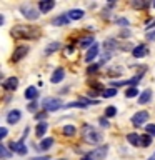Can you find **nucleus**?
<instances>
[{
	"label": "nucleus",
	"instance_id": "nucleus-1",
	"mask_svg": "<svg viewBox=\"0 0 155 160\" xmlns=\"http://www.w3.org/2000/svg\"><path fill=\"white\" fill-rule=\"evenodd\" d=\"M10 35L18 40H35L42 35V30L35 25H15L10 30Z\"/></svg>",
	"mask_w": 155,
	"mask_h": 160
},
{
	"label": "nucleus",
	"instance_id": "nucleus-2",
	"mask_svg": "<svg viewBox=\"0 0 155 160\" xmlns=\"http://www.w3.org/2000/svg\"><path fill=\"white\" fill-rule=\"evenodd\" d=\"M80 135H82L83 142L88 143V145H95V143L102 142V133H100L98 130H95L93 125L85 123L82 127V130H80Z\"/></svg>",
	"mask_w": 155,
	"mask_h": 160
},
{
	"label": "nucleus",
	"instance_id": "nucleus-3",
	"mask_svg": "<svg viewBox=\"0 0 155 160\" xmlns=\"http://www.w3.org/2000/svg\"><path fill=\"white\" fill-rule=\"evenodd\" d=\"M63 107L65 105L58 97H47V98L42 100V108L45 112H57V110L63 108Z\"/></svg>",
	"mask_w": 155,
	"mask_h": 160
},
{
	"label": "nucleus",
	"instance_id": "nucleus-4",
	"mask_svg": "<svg viewBox=\"0 0 155 160\" xmlns=\"http://www.w3.org/2000/svg\"><path fill=\"white\" fill-rule=\"evenodd\" d=\"M20 12L27 20H37L40 17V12L37 8H33L30 3H22L20 5Z\"/></svg>",
	"mask_w": 155,
	"mask_h": 160
},
{
	"label": "nucleus",
	"instance_id": "nucleus-5",
	"mask_svg": "<svg viewBox=\"0 0 155 160\" xmlns=\"http://www.w3.org/2000/svg\"><path fill=\"white\" fill-rule=\"evenodd\" d=\"M27 53H28V47H27V45H18V47L13 50V55L10 57V62H12V63H17V62H20L22 58L27 57Z\"/></svg>",
	"mask_w": 155,
	"mask_h": 160
},
{
	"label": "nucleus",
	"instance_id": "nucleus-6",
	"mask_svg": "<svg viewBox=\"0 0 155 160\" xmlns=\"http://www.w3.org/2000/svg\"><path fill=\"white\" fill-rule=\"evenodd\" d=\"M108 153V145H100V147L93 148L92 152H90V158L93 160H103L105 157H107Z\"/></svg>",
	"mask_w": 155,
	"mask_h": 160
},
{
	"label": "nucleus",
	"instance_id": "nucleus-7",
	"mask_svg": "<svg viewBox=\"0 0 155 160\" xmlns=\"http://www.w3.org/2000/svg\"><path fill=\"white\" fill-rule=\"evenodd\" d=\"M147 120H148V112L140 110V112L133 113L132 123H133V127H142V125H145V122H147Z\"/></svg>",
	"mask_w": 155,
	"mask_h": 160
},
{
	"label": "nucleus",
	"instance_id": "nucleus-8",
	"mask_svg": "<svg viewBox=\"0 0 155 160\" xmlns=\"http://www.w3.org/2000/svg\"><path fill=\"white\" fill-rule=\"evenodd\" d=\"M2 87H3V90H7V92H13V90H17V87H18V78L10 77L7 80H3Z\"/></svg>",
	"mask_w": 155,
	"mask_h": 160
},
{
	"label": "nucleus",
	"instance_id": "nucleus-9",
	"mask_svg": "<svg viewBox=\"0 0 155 160\" xmlns=\"http://www.w3.org/2000/svg\"><path fill=\"white\" fill-rule=\"evenodd\" d=\"M148 53V47L145 43H140V45H137L133 50H132V55L135 58H142V57H145V55Z\"/></svg>",
	"mask_w": 155,
	"mask_h": 160
},
{
	"label": "nucleus",
	"instance_id": "nucleus-10",
	"mask_svg": "<svg viewBox=\"0 0 155 160\" xmlns=\"http://www.w3.org/2000/svg\"><path fill=\"white\" fill-rule=\"evenodd\" d=\"M55 7V2L53 0H42V2H38V12L40 13H47L50 12Z\"/></svg>",
	"mask_w": 155,
	"mask_h": 160
},
{
	"label": "nucleus",
	"instance_id": "nucleus-11",
	"mask_svg": "<svg viewBox=\"0 0 155 160\" xmlns=\"http://www.w3.org/2000/svg\"><path fill=\"white\" fill-rule=\"evenodd\" d=\"M20 117H22V112H20V110H10V112L7 113V122L10 123V125H15L20 120Z\"/></svg>",
	"mask_w": 155,
	"mask_h": 160
},
{
	"label": "nucleus",
	"instance_id": "nucleus-12",
	"mask_svg": "<svg viewBox=\"0 0 155 160\" xmlns=\"http://www.w3.org/2000/svg\"><path fill=\"white\" fill-rule=\"evenodd\" d=\"M63 77H65V70H63L62 67H58V68H55V70H53L50 82H52V83H60V82L63 80Z\"/></svg>",
	"mask_w": 155,
	"mask_h": 160
},
{
	"label": "nucleus",
	"instance_id": "nucleus-13",
	"mask_svg": "<svg viewBox=\"0 0 155 160\" xmlns=\"http://www.w3.org/2000/svg\"><path fill=\"white\" fill-rule=\"evenodd\" d=\"M98 57V43H95L93 47H90L88 48V52H87V55H85V62H92L93 58H97Z\"/></svg>",
	"mask_w": 155,
	"mask_h": 160
},
{
	"label": "nucleus",
	"instance_id": "nucleus-14",
	"mask_svg": "<svg viewBox=\"0 0 155 160\" xmlns=\"http://www.w3.org/2000/svg\"><path fill=\"white\" fill-rule=\"evenodd\" d=\"M150 100H152V90H150V88H145L143 92L138 95V103H140V105H145V103H148Z\"/></svg>",
	"mask_w": 155,
	"mask_h": 160
},
{
	"label": "nucleus",
	"instance_id": "nucleus-15",
	"mask_svg": "<svg viewBox=\"0 0 155 160\" xmlns=\"http://www.w3.org/2000/svg\"><path fill=\"white\" fill-rule=\"evenodd\" d=\"M118 42L117 40H113V38H108V40H105L103 42V48H105V52H108V53H112L115 48H118Z\"/></svg>",
	"mask_w": 155,
	"mask_h": 160
},
{
	"label": "nucleus",
	"instance_id": "nucleus-16",
	"mask_svg": "<svg viewBox=\"0 0 155 160\" xmlns=\"http://www.w3.org/2000/svg\"><path fill=\"white\" fill-rule=\"evenodd\" d=\"M23 95H25V98H27V100H32V102H33V100L38 97V90H37V87H27Z\"/></svg>",
	"mask_w": 155,
	"mask_h": 160
},
{
	"label": "nucleus",
	"instance_id": "nucleus-17",
	"mask_svg": "<svg viewBox=\"0 0 155 160\" xmlns=\"http://www.w3.org/2000/svg\"><path fill=\"white\" fill-rule=\"evenodd\" d=\"M52 23L53 25H68L70 23V17L67 13H62V15H58V17H55L52 20Z\"/></svg>",
	"mask_w": 155,
	"mask_h": 160
},
{
	"label": "nucleus",
	"instance_id": "nucleus-18",
	"mask_svg": "<svg viewBox=\"0 0 155 160\" xmlns=\"http://www.w3.org/2000/svg\"><path fill=\"white\" fill-rule=\"evenodd\" d=\"M83 10H80V8H72V10H68L67 12V15L70 17V20H80L83 17Z\"/></svg>",
	"mask_w": 155,
	"mask_h": 160
},
{
	"label": "nucleus",
	"instance_id": "nucleus-19",
	"mask_svg": "<svg viewBox=\"0 0 155 160\" xmlns=\"http://www.w3.org/2000/svg\"><path fill=\"white\" fill-rule=\"evenodd\" d=\"M140 135L138 133H128L127 135V142L130 143V145H133V147H140Z\"/></svg>",
	"mask_w": 155,
	"mask_h": 160
},
{
	"label": "nucleus",
	"instance_id": "nucleus-20",
	"mask_svg": "<svg viewBox=\"0 0 155 160\" xmlns=\"http://www.w3.org/2000/svg\"><path fill=\"white\" fill-rule=\"evenodd\" d=\"M52 145H53V138H50V137L48 138H43L42 142H40V145H38V150H40V152H47Z\"/></svg>",
	"mask_w": 155,
	"mask_h": 160
},
{
	"label": "nucleus",
	"instance_id": "nucleus-21",
	"mask_svg": "<svg viewBox=\"0 0 155 160\" xmlns=\"http://www.w3.org/2000/svg\"><path fill=\"white\" fill-rule=\"evenodd\" d=\"M130 5L137 10H147L148 8V2H145V0H133V2H130Z\"/></svg>",
	"mask_w": 155,
	"mask_h": 160
},
{
	"label": "nucleus",
	"instance_id": "nucleus-22",
	"mask_svg": "<svg viewBox=\"0 0 155 160\" xmlns=\"http://www.w3.org/2000/svg\"><path fill=\"white\" fill-rule=\"evenodd\" d=\"M95 43H97V42H95V38L88 35V37H83L82 38V42H78V47L80 48H85V47H88V45H92V47H93Z\"/></svg>",
	"mask_w": 155,
	"mask_h": 160
},
{
	"label": "nucleus",
	"instance_id": "nucleus-23",
	"mask_svg": "<svg viewBox=\"0 0 155 160\" xmlns=\"http://www.w3.org/2000/svg\"><path fill=\"white\" fill-rule=\"evenodd\" d=\"M58 48H60V42H52V43H48L47 47H45V55H52L53 52H57Z\"/></svg>",
	"mask_w": 155,
	"mask_h": 160
},
{
	"label": "nucleus",
	"instance_id": "nucleus-24",
	"mask_svg": "<svg viewBox=\"0 0 155 160\" xmlns=\"http://www.w3.org/2000/svg\"><path fill=\"white\" fill-rule=\"evenodd\" d=\"M45 132H47V123L45 122H40V123H37V128H35V135L40 138V137H43L45 135Z\"/></svg>",
	"mask_w": 155,
	"mask_h": 160
},
{
	"label": "nucleus",
	"instance_id": "nucleus-25",
	"mask_svg": "<svg viewBox=\"0 0 155 160\" xmlns=\"http://www.w3.org/2000/svg\"><path fill=\"white\" fill-rule=\"evenodd\" d=\"M62 132L65 137H73L75 133H77V128L73 127V125H65V127L62 128Z\"/></svg>",
	"mask_w": 155,
	"mask_h": 160
},
{
	"label": "nucleus",
	"instance_id": "nucleus-26",
	"mask_svg": "<svg viewBox=\"0 0 155 160\" xmlns=\"http://www.w3.org/2000/svg\"><path fill=\"white\" fill-rule=\"evenodd\" d=\"M150 143H152V137H150L148 133L142 135V138H140V147H148Z\"/></svg>",
	"mask_w": 155,
	"mask_h": 160
},
{
	"label": "nucleus",
	"instance_id": "nucleus-27",
	"mask_svg": "<svg viewBox=\"0 0 155 160\" xmlns=\"http://www.w3.org/2000/svg\"><path fill=\"white\" fill-rule=\"evenodd\" d=\"M115 115H117V108H115L113 105H110V107L105 108V117L107 118H112V117H115Z\"/></svg>",
	"mask_w": 155,
	"mask_h": 160
},
{
	"label": "nucleus",
	"instance_id": "nucleus-28",
	"mask_svg": "<svg viewBox=\"0 0 155 160\" xmlns=\"http://www.w3.org/2000/svg\"><path fill=\"white\" fill-rule=\"evenodd\" d=\"M17 153L18 155H25V153H27V147H25L23 140H18V142H17Z\"/></svg>",
	"mask_w": 155,
	"mask_h": 160
},
{
	"label": "nucleus",
	"instance_id": "nucleus-29",
	"mask_svg": "<svg viewBox=\"0 0 155 160\" xmlns=\"http://www.w3.org/2000/svg\"><path fill=\"white\" fill-rule=\"evenodd\" d=\"M102 95H103L105 98H112V97L117 95V88H105L103 92H102Z\"/></svg>",
	"mask_w": 155,
	"mask_h": 160
},
{
	"label": "nucleus",
	"instance_id": "nucleus-30",
	"mask_svg": "<svg viewBox=\"0 0 155 160\" xmlns=\"http://www.w3.org/2000/svg\"><path fill=\"white\" fill-rule=\"evenodd\" d=\"M0 155H2V158H10V155H12V153L7 150V145L0 143Z\"/></svg>",
	"mask_w": 155,
	"mask_h": 160
},
{
	"label": "nucleus",
	"instance_id": "nucleus-31",
	"mask_svg": "<svg viewBox=\"0 0 155 160\" xmlns=\"http://www.w3.org/2000/svg\"><path fill=\"white\" fill-rule=\"evenodd\" d=\"M138 93H140V92H138V90L135 88V87H130L127 92H125V97H127V98H132V97H137Z\"/></svg>",
	"mask_w": 155,
	"mask_h": 160
},
{
	"label": "nucleus",
	"instance_id": "nucleus-32",
	"mask_svg": "<svg viewBox=\"0 0 155 160\" xmlns=\"http://www.w3.org/2000/svg\"><path fill=\"white\" fill-rule=\"evenodd\" d=\"M145 133H148L150 137H155V123H147L145 125Z\"/></svg>",
	"mask_w": 155,
	"mask_h": 160
},
{
	"label": "nucleus",
	"instance_id": "nucleus-33",
	"mask_svg": "<svg viewBox=\"0 0 155 160\" xmlns=\"http://www.w3.org/2000/svg\"><path fill=\"white\" fill-rule=\"evenodd\" d=\"M107 73L110 75V77H118V75H122V68H108L107 70Z\"/></svg>",
	"mask_w": 155,
	"mask_h": 160
},
{
	"label": "nucleus",
	"instance_id": "nucleus-34",
	"mask_svg": "<svg viewBox=\"0 0 155 160\" xmlns=\"http://www.w3.org/2000/svg\"><path fill=\"white\" fill-rule=\"evenodd\" d=\"M88 85H90L92 88H95V90H102V92H103V85L100 83V82H92V80H90Z\"/></svg>",
	"mask_w": 155,
	"mask_h": 160
},
{
	"label": "nucleus",
	"instance_id": "nucleus-35",
	"mask_svg": "<svg viewBox=\"0 0 155 160\" xmlns=\"http://www.w3.org/2000/svg\"><path fill=\"white\" fill-rule=\"evenodd\" d=\"M98 67H100V63H92V65L87 68V73H88V75H90V73H95V72L98 70Z\"/></svg>",
	"mask_w": 155,
	"mask_h": 160
},
{
	"label": "nucleus",
	"instance_id": "nucleus-36",
	"mask_svg": "<svg viewBox=\"0 0 155 160\" xmlns=\"http://www.w3.org/2000/svg\"><path fill=\"white\" fill-rule=\"evenodd\" d=\"M130 35H132V32H130L128 28H122V30H120V38H128Z\"/></svg>",
	"mask_w": 155,
	"mask_h": 160
},
{
	"label": "nucleus",
	"instance_id": "nucleus-37",
	"mask_svg": "<svg viewBox=\"0 0 155 160\" xmlns=\"http://www.w3.org/2000/svg\"><path fill=\"white\" fill-rule=\"evenodd\" d=\"M27 108H28V112H35V110L38 108V103H37V102H35V100H33V102H30V103L27 105Z\"/></svg>",
	"mask_w": 155,
	"mask_h": 160
},
{
	"label": "nucleus",
	"instance_id": "nucleus-38",
	"mask_svg": "<svg viewBox=\"0 0 155 160\" xmlns=\"http://www.w3.org/2000/svg\"><path fill=\"white\" fill-rule=\"evenodd\" d=\"M118 48H122V50H133L135 47H132V45H130L128 42H125V43H120Z\"/></svg>",
	"mask_w": 155,
	"mask_h": 160
},
{
	"label": "nucleus",
	"instance_id": "nucleus-39",
	"mask_svg": "<svg viewBox=\"0 0 155 160\" xmlns=\"http://www.w3.org/2000/svg\"><path fill=\"white\" fill-rule=\"evenodd\" d=\"M45 117H47V112L37 113V115H35V120H38V123H40V122H43V120H45Z\"/></svg>",
	"mask_w": 155,
	"mask_h": 160
},
{
	"label": "nucleus",
	"instance_id": "nucleus-40",
	"mask_svg": "<svg viewBox=\"0 0 155 160\" xmlns=\"http://www.w3.org/2000/svg\"><path fill=\"white\" fill-rule=\"evenodd\" d=\"M117 23H118V25H123L125 28H127L128 25H130V22H128L127 18H123V17H122V18H118V20H117Z\"/></svg>",
	"mask_w": 155,
	"mask_h": 160
},
{
	"label": "nucleus",
	"instance_id": "nucleus-41",
	"mask_svg": "<svg viewBox=\"0 0 155 160\" xmlns=\"http://www.w3.org/2000/svg\"><path fill=\"white\" fill-rule=\"evenodd\" d=\"M145 28H147V32H148V30H152V28H155V18L148 20V22H147V27H145Z\"/></svg>",
	"mask_w": 155,
	"mask_h": 160
},
{
	"label": "nucleus",
	"instance_id": "nucleus-42",
	"mask_svg": "<svg viewBox=\"0 0 155 160\" xmlns=\"http://www.w3.org/2000/svg\"><path fill=\"white\" fill-rule=\"evenodd\" d=\"M100 125H102V127H108V120H107V117H102V118H100Z\"/></svg>",
	"mask_w": 155,
	"mask_h": 160
},
{
	"label": "nucleus",
	"instance_id": "nucleus-43",
	"mask_svg": "<svg viewBox=\"0 0 155 160\" xmlns=\"http://www.w3.org/2000/svg\"><path fill=\"white\" fill-rule=\"evenodd\" d=\"M5 137H7V128L2 127L0 128V138H5Z\"/></svg>",
	"mask_w": 155,
	"mask_h": 160
},
{
	"label": "nucleus",
	"instance_id": "nucleus-44",
	"mask_svg": "<svg viewBox=\"0 0 155 160\" xmlns=\"http://www.w3.org/2000/svg\"><path fill=\"white\" fill-rule=\"evenodd\" d=\"M8 148L12 150V152H17V142H10V145H8Z\"/></svg>",
	"mask_w": 155,
	"mask_h": 160
},
{
	"label": "nucleus",
	"instance_id": "nucleus-45",
	"mask_svg": "<svg viewBox=\"0 0 155 160\" xmlns=\"http://www.w3.org/2000/svg\"><path fill=\"white\" fill-rule=\"evenodd\" d=\"M147 40H152V42L155 40V30H153V32H148V33H147Z\"/></svg>",
	"mask_w": 155,
	"mask_h": 160
},
{
	"label": "nucleus",
	"instance_id": "nucleus-46",
	"mask_svg": "<svg viewBox=\"0 0 155 160\" xmlns=\"http://www.w3.org/2000/svg\"><path fill=\"white\" fill-rule=\"evenodd\" d=\"M83 160H93V158H90V157H87V158H83Z\"/></svg>",
	"mask_w": 155,
	"mask_h": 160
},
{
	"label": "nucleus",
	"instance_id": "nucleus-47",
	"mask_svg": "<svg viewBox=\"0 0 155 160\" xmlns=\"http://www.w3.org/2000/svg\"><path fill=\"white\" fill-rule=\"evenodd\" d=\"M148 160H155V157H150V158H148Z\"/></svg>",
	"mask_w": 155,
	"mask_h": 160
},
{
	"label": "nucleus",
	"instance_id": "nucleus-48",
	"mask_svg": "<svg viewBox=\"0 0 155 160\" xmlns=\"http://www.w3.org/2000/svg\"><path fill=\"white\" fill-rule=\"evenodd\" d=\"M33 160H40V158H33Z\"/></svg>",
	"mask_w": 155,
	"mask_h": 160
},
{
	"label": "nucleus",
	"instance_id": "nucleus-49",
	"mask_svg": "<svg viewBox=\"0 0 155 160\" xmlns=\"http://www.w3.org/2000/svg\"><path fill=\"white\" fill-rule=\"evenodd\" d=\"M153 7H155V3H153Z\"/></svg>",
	"mask_w": 155,
	"mask_h": 160
}]
</instances>
